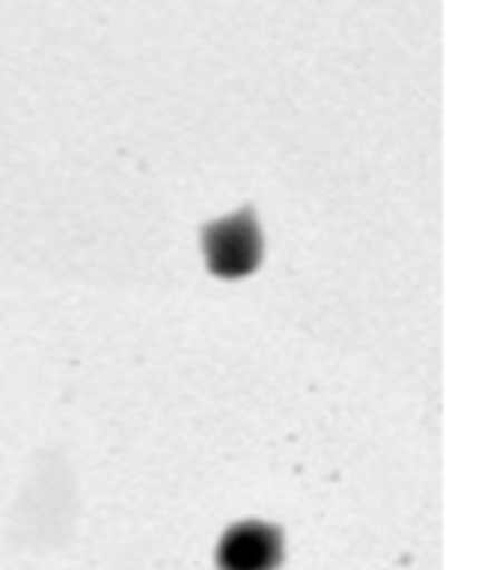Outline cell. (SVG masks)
<instances>
[{"label": "cell", "mask_w": 486, "mask_h": 570, "mask_svg": "<svg viewBox=\"0 0 486 570\" xmlns=\"http://www.w3.org/2000/svg\"><path fill=\"white\" fill-rule=\"evenodd\" d=\"M203 250L208 269L220 278H242L260 267L262 230L251 207L211 222L203 230Z\"/></svg>", "instance_id": "1"}, {"label": "cell", "mask_w": 486, "mask_h": 570, "mask_svg": "<svg viewBox=\"0 0 486 570\" xmlns=\"http://www.w3.org/2000/svg\"><path fill=\"white\" fill-rule=\"evenodd\" d=\"M282 533L268 522H240L227 528L216 548L220 570H276L282 562Z\"/></svg>", "instance_id": "2"}]
</instances>
